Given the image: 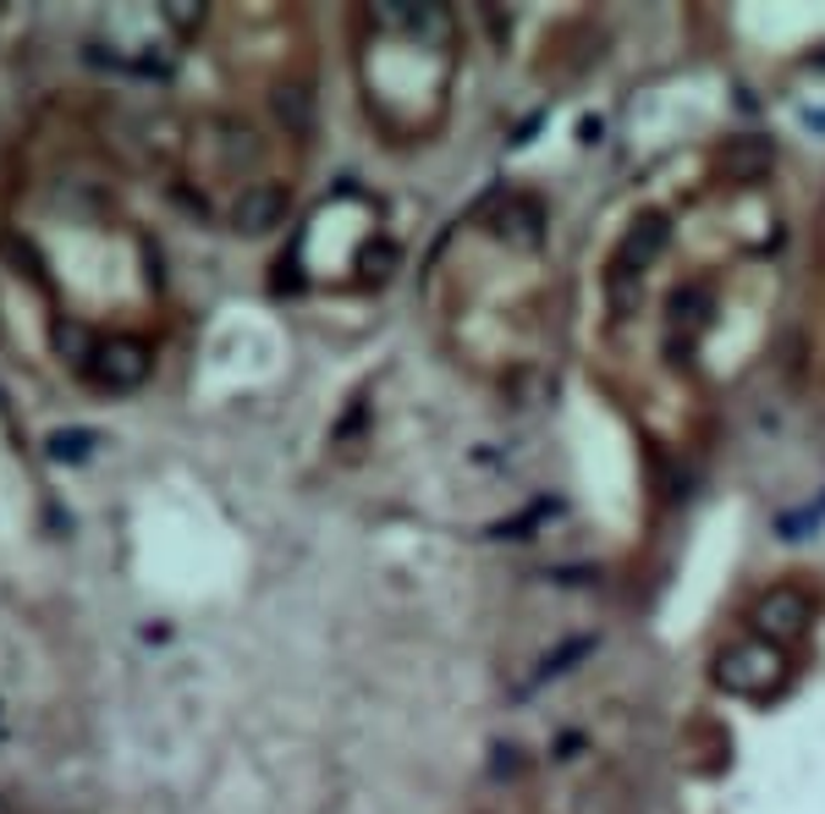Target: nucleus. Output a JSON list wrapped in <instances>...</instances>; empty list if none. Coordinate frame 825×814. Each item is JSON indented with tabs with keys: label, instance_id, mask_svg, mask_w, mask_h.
Instances as JSON below:
<instances>
[{
	"label": "nucleus",
	"instance_id": "obj_1",
	"mask_svg": "<svg viewBox=\"0 0 825 814\" xmlns=\"http://www.w3.org/2000/svg\"><path fill=\"white\" fill-rule=\"evenodd\" d=\"M715 677H721L726 693H771L776 677H782V655L771 645H760V639H743L715 660Z\"/></svg>",
	"mask_w": 825,
	"mask_h": 814
},
{
	"label": "nucleus",
	"instance_id": "obj_2",
	"mask_svg": "<svg viewBox=\"0 0 825 814\" xmlns=\"http://www.w3.org/2000/svg\"><path fill=\"white\" fill-rule=\"evenodd\" d=\"M809 622H815V606H809V595L793 589V584H782V589H771V595L760 600V628H765L771 639H804Z\"/></svg>",
	"mask_w": 825,
	"mask_h": 814
},
{
	"label": "nucleus",
	"instance_id": "obj_3",
	"mask_svg": "<svg viewBox=\"0 0 825 814\" xmlns=\"http://www.w3.org/2000/svg\"><path fill=\"white\" fill-rule=\"evenodd\" d=\"M281 215H287V193L270 187V182H265V187H248V193L237 198V226H243V231H265V226H276Z\"/></svg>",
	"mask_w": 825,
	"mask_h": 814
},
{
	"label": "nucleus",
	"instance_id": "obj_4",
	"mask_svg": "<svg viewBox=\"0 0 825 814\" xmlns=\"http://www.w3.org/2000/svg\"><path fill=\"white\" fill-rule=\"evenodd\" d=\"M765 171H771V144H765V138H732V144H726V176L754 182V176H765Z\"/></svg>",
	"mask_w": 825,
	"mask_h": 814
},
{
	"label": "nucleus",
	"instance_id": "obj_5",
	"mask_svg": "<svg viewBox=\"0 0 825 814\" xmlns=\"http://www.w3.org/2000/svg\"><path fill=\"white\" fill-rule=\"evenodd\" d=\"M660 243H666V226H660V220H644V226L628 237V248H622V270H633V265L644 270V265L660 254Z\"/></svg>",
	"mask_w": 825,
	"mask_h": 814
}]
</instances>
